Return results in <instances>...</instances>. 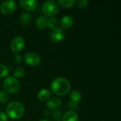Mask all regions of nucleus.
<instances>
[{"label": "nucleus", "instance_id": "obj_1", "mask_svg": "<svg viewBox=\"0 0 121 121\" xmlns=\"http://www.w3.org/2000/svg\"><path fill=\"white\" fill-rule=\"evenodd\" d=\"M51 91L57 96H65L71 89L69 82L64 77H57L51 83Z\"/></svg>", "mask_w": 121, "mask_h": 121}, {"label": "nucleus", "instance_id": "obj_2", "mask_svg": "<svg viewBox=\"0 0 121 121\" xmlns=\"http://www.w3.org/2000/svg\"><path fill=\"white\" fill-rule=\"evenodd\" d=\"M25 113L23 105L18 101H12L8 104L6 108V114L11 119L17 120L21 118Z\"/></svg>", "mask_w": 121, "mask_h": 121}, {"label": "nucleus", "instance_id": "obj_3", "mask_svg": "<svg viewBox=\"0 0 121 121\" xmlns=\"http://www.w3.org/2000/svg\"><path fill=\"white\" fill-rule=\"evenodd\" d=\"M3 86L6 92L10 94L17 93L20 89V83L18 80L13 76L6 77L3 82Z\"/></svg>", "mask_w": 121, "mask_h": 121}, {"label": "nucleus", "instance_id": "obj_4", "mask_svg": "<svg viewBox=\"0 0 121 121\" xmlns=\"http://www.w3.org/2000/svg\"><path fill=\"white\" fill-rule=\"evenodd\" d=\"M42 11L45 16L52 17L56 15L59 12L60 7L56 1L52 0H49L43 3L42 6Z\"/></svg>", "mask_w": 121, "mask_h": 121}, {"label": "nucleus", "instance_id": "obj_5", "mask_svg": "<svg viewBox=\"0 0 121 121\" xmlns=\"http://www.w3.org/2000/svg\"><path fill=\"white\" fill-rule=\"evenodd\" d=\"M17 7V4L13 0H9L2 2L0 5V11L5 14H11L13 13Z\"/></svg>", "mask_w": 121, "mask_h": 121}, {"label": "nucleus", "instance_id": "obj_6", "mask_svg": "<svg viewBox=\"0 0 121 121\" xmlns=\"http://www.w3.org/2000/svg\"><path fill=\"white\" fill-rule=\"evenodd\" d=\"M25 62L30 66H37L40 62V55L34 52H28L24 55Z\"/></svg>", "mask_w": 121, "mask_h": 121}, {"label": "nucleus", "instance_id": "obj_7", "mask_svg": "<svg viewBox=\"0 0 121 121\" xmlns=\"http://www.w3.org/2000/svg\"><path fill=\"white\" fill-rule=\"evenodd\" d=\"M25 46V40L21 36L13 38L11 43V49L14 52H18L23 49Z\"/></svg>", "mask_w": 121, "mask_h": 121}, {"label": "nucleus", "instance_id": "obj_8", "mask_svg": "<svg viewBox=\"0 0 121 121\" xmlns=\"http://www.w3.org/2000/svg\"><path fill=\"white\" fill-rule=\"evenodd\" d=\"M50 37L53 42L59 43L64 40V38H65V33L61 28L56 27L52 29L50 34Z\"/></svg>", "mask_w": 121, "mask_h": 121}, {"label": "nucleus", "instance_id": "obj_9", "mask_svg": "<svg viewBox=\"0 0 121 121\" xmlns=\"http://www.w3.org/2000/svg\"><path fill=\"white\" fill-rule=\"evenodd\" d=\"M60 24L62 30L69 29L74 24V18L70 15H65L60 19Z\"/></svg>", "mask_w": 121, "mask_h": 121}, {"label": "nucleus", "instance_id": "obj_10", "mask_svg": "<svg viewBox=\"0 0 121 121\" xmlns=\"http://www.w3.org/2000/svg\"><path fill=\"white\" fill-rule=\"evenodd\" d=\"M19 3L21 7L28 11L35 10L38 6V1L35 0H21Z\"/></svg>", "mask_w": 121, "mask_h": 121}, {"label": "nucleus", "instance_id": "obj_11", "mask_svg": "<svg viewBox=\"0 0 121 121\" xmlns=\"http://www.w3.org/2000/svg\"><path fill=\"white\" fill-rule=\"evenodd\" d=\"M46 105L48 109L57 110L62 106V101L59 97H52L48 100Z\"/></svg>", "mask_w": 121, "mask_h": 121}, {"label": "nucleus", "instance_id": "obj_12", "mask_svg": "<svg viewBox=\"0 0 121 121\" xmlns=\"http://www.w3.org/2000/svg\"><path fill=\"white\" fill-rule=\"evenodd\" d=\"M62 121H78L79 116L74 111L69 110L64 115H62Z\"/></svg>", "mask_w": 121, "mask_h": 121}, {"label": "nucleus", "instance_id": "obj_13", "mask_svg": "<svg viewBox=\"0 0 121 121\" xmlns=\"http://www.w3.org/2000/svg\"><path fill=\"white\" fill-rule=\"evenodd\" d=\"M51 96V92L48 89H42L38 91V97L41 101H47Z\"/></svg>", "mask_w": 121, "mask_h": 121}, {"label": "nucleus", "instance_id": "obj_14", "mask_svg": "<svg viewBox=\"0 0 121 121\" xmlns=\"http://www.w3.org/2000/svg\"><path fill=\"white\" fill-rule=\"evenodd\" d=\"M47 16H40L37 18L35 24L39 29H45L47 27Z\"/></svg>", "mask_w": 121, "mask_h": 121}, {"label": "nucleus", "instance_id": "obj_15", "mask_svg": "<svg viewBox=\"0 0 121 121\" xmlns=\"http://www.w3.org/2000/svg\"><path fill=\"white\" fill-rule=\"evenodd\" d=\"M70 99L72 101L76 104H78L82 99V94L78 90H73L70 92Z\"/></svg>", "mask_w": 121, "mask_h": 121}, {"label": "nucleus", "instance_id": "obj_16", "mask_svg": "<svg viewBox=\"0 0 121 121\" xmlns=\"http://www.w3.org/2000/svg\"><path fill=\"white\" fill-rule=\"evenodd\" d=\"M21 23L23 25H28L31 21V15L28 12H23L20 16Z\"/></svg>", "mask_w": 121, "mask_h": 121}, {"label": "nucleus", "instance_id": "obj_17", "mask_svg": "<svg viewBox=\"0 0 121 121\" xmlns=\"http://www.w3.org/2000/svg\"><path fill=\"white\" fill-rule=\"evenodd\" d=\"M57 24H58L57 19L54 16L50 17L47 19V26L49 28L53 29V28L57 27Z\"/></svg>", "mask_w": 121, "mask_h": 121}, {"label": "nucleus", "instance_id": "obj_18", "mask_svg": "<svg viewBox=\"0 0 121 121\" xmlns=\"http://www.w3.org/2000/svg\"><path fill=\"white\" fill-rule=\"evenodd\" d=\"M58 4L65 8H70L74 6V4L76 3V1L74 0H58Z\"/></svg>", "mask_w": 121, "mask_h": 121}, {"label": "nucleus", "instance_id": "obj_19", "mask_svg": "<svg viewBox=\"0 0 121 121\" xmlns=\"http://www.w3.org/2000/svg\"><path fill=\"white\" fill-rule=\"evenodd\" d=\"M25 75V70L22 67H16L13 70V77L15 78H22Z\"/></svg>", "mask_w": 121, "mask_h": 121}, {"label": "nucleus", "instance_id": "obj_20", "mask_svg": "<svg viewBox=\"0 0 121 121\" xmlns=\"http://www.w3.org/2000/svg\"><path fill=\"white\" fill-rule=\"evenodd\" d=\"M9 74V69L6 66L3 64H0V78L6 77Z\"/></svg>", "mask_w": 121, "mask_h": 121}, {"label": "nucleus", "instance_id": "obj_21", "mask_svg": "<svg viewBox=\"0 0 121 121\" xmlns=\"http://www.w3.org/2000/svg\"><path fill=\"white\" fill-rule=\"evenodd\" d=\"M52 117L55 121H61L62 118V113L60 110H54L53 113H52Z\"/></svg>", "mask_w": 121, "mask_h": 121}, {"label": "nucleus", "instance_id": "obj_22", "mask_svg": "<svg viewBox=\"0 0 121 121\" xmlns=\"http://www.w3.org/2000/svg\"><path fill=\"white\" fill-rule=\"evenodd\" d=\"M8 99V94L5 91H0V103H6Z\"/></svg>", "mask_w": 121, "mask_h": 121}, {"label": "nucleus", "instance_id": "obj_23", "mask_svg": "<svg viewBox=\"0 0 121 121\" xmlns=\"http://www.w3.org/2000/svg\"><path fill=\"white\" fill-rule=\"evenodd\" d=\"M76 3L77 4V5L79 7H85V6H88L89 1L88 0H79V1H77Z\"/></svg>", "mask_w": 121, "mask_h": 121}, {"label": "nucleus", "instance_id": "obj_24", "mask_svg": "<svg viewBox=\"0 0 121 121\" xmlns=\"http://www.w3.org/2000/svg\"><path fill=\"white\" fill-rule=\"evenodd\" d=\"M13 61L16 64H21L22 62V57L19 54H16L13 56Z\"/></svg>", "mask_w": 121, "mask_h": 121}, {"label": "nucleus", "instance_id": "obj_25", "mask_svg": "<svg viewBox=\"0 0 121 121\" xmlns=\"http://www.w3.org/2000/svg\"><path fill=\"white\" fill-rule=\"evenodd\" d=\"M8 116L7 115L2 111H0V121H8Z\"/></svg>", "mask_w": 121, "mask_h": 121}, {"label": "nucleus", "instance_id": "obj_26", "mask_svg": "<svg viewBox=\"0 0 121 121\" xmlns=\"http://www.w3.org/2000/svg\"><path fill=\"white\" fill-rule=\"evenodd\" d=\"M44 115H45V116H50V111L48 110V109L45 110V111H44Z\"/></svg>", "mask_w": 121, "mask_h": 121}, {"label": "nucleus", "instance_id": "obj_27", "mask_svg": "<svg viewBox=\"0 0 121 121\" xmlns=\"http://www.w3.org/2000/svg\"><path fill=\"white\" fill-rule=\"evenodd\" d=\"M40 121H49V120H48V119H42V120H40Z\"/></svg>", "mask_w": 121, "mask_h": 121}, {"label": "nucleus", "instance_id": "obj_28", "mask_svg": "<svg viewBox=\"0 0 121 121\" xmlns=\"http://www.w3.org/2000/svg\"></svg>", "mask_w": 121, "mask_h": 121}]
</instances>
